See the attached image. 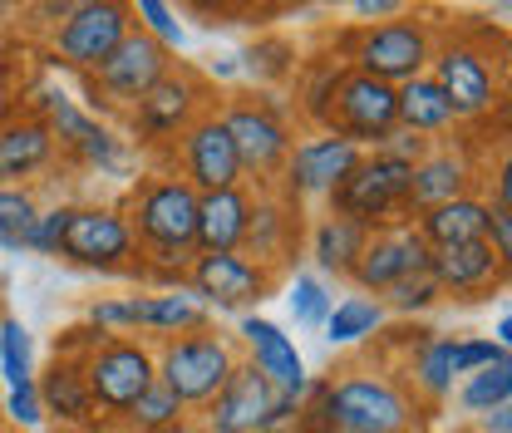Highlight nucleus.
Masks as SVG:
<instances>
[{"label":"nucleus","mask_w":512,"mask_h":433,"mask_svg":"<svg viewBox=\"0 0 512 433\" xmlns=\"http://www.w3.org/2000/svg\"><path fill=\"white\" fill-rule=\"evenodd\" d=\"M237 360H242L237 345L217 325H202V330H188V335H168L153 350L158 384H168L188 409H202L227 384V374L237 370Z\"/></svg>","instance_id":"nucleus-1"},{"label":"nucleus","mask_w":512,"mask_h":433,"mask_svg":"<svg viewBox=\"0 0 512 433\" xmlns=\"http://www.w3.org/2000/svg\"><path fill=\"white\" fill-rule=\"evenodd\" d=\"M330 424L335 433H414L419 404L384 374L345 370L340 379H330Z\"/></svg>","instance_id":"nucleus-2"},{"label":"nucleus","mask_w":512,"mask_h":433,"mask_svg":"<svg viewBox=\"0 0 512 433\" xmlns=\"http://www.w3.org/2000/svg\"><path fill=\"white\" fill-rule=\"evenodd\" d=\"M296 404L301 399L281 394L266 374H256L247 360H237V370L227 374V384L197 414H202V424L212 433H271L296 419Z\"/></svg>","instance_id":"nucleus-3"},{"label":"nucleus","mask_w":512,"mask_h":433,"mask_svg":"<svg viewBox=\"0 0 512 433\" xmlns=\"http://www.w3.org/2000/svg\"><path fill=\"white\" fill-rule=\"evenodd\" d=\"M79 365H84V384L94 394L99 419H109V424H119L128 404L158 379L153 345L138 340V335H104Z\"/></svg>","instance_id":"nucleus-4"},{"label":"nucleus","mask_w":512,"mask_h":433,"mask_svg":"<svg viewBox=\"0 0 512 433\" xmlns=\"http://www.w3.org/2000/svg\"><path fill=\"white\" fill-rule=\"evenodd\" d=\"M124 217L133 227V237H138V251L192 247V237H197V192L178 173H153V178H143L133 187Z\"/></svg>","instance_id":"nucleus-5"},{"label":"nucleus","mask_w":512,"mask_h":433,"mask_svg":"<svg viewBox=\"0 0 512 433\" xmlns=\"http://www.w3.org/2000/svg\"><path fill=\"white\" fill-rule=\"evenodd\" d=\"M60 261L99 271V276H138L143 251H138L124 207H74L60 242Z\"/></svg>","instance_id":"nucleus-6"},{"label":"nucleus","mask_w":512,"mask_h":433,"mask_svg":"<svg viewBox=\"0 0 512 433\" xmlns=\"http://www.w3.org/2000/svg\"><path fill=\"white\" fill-rule=\"evenodd\" d=\"M222 124L232 133V148H237V163H242V178H252L256 192L261 187H276L281 168H286V153H291V124L281 119V104L266 94V99H232L222 109Z\"/></svg>","instance_id":"nucleus-7"},{"label":"nucleus","mask_w":512,"mask_h":433,"mask_svg":"<svg viewBox=\"0 0 512 433\" xmlns=\"http://www.w3.org/2000/svg\"><path fill=\"white\" fill-rule=\"evenodd\" d=\"M409 163H394L384 153H365L360 168L330 192V212L360 222V227H389V222H409Z\"/></svg>","instance_id":"nucleus-8"},{"label":"nucleus","mask_w":512,"mask_h":433,"mask_svg":"<svg viewBox=\"0 0 512 433\" xmlns=\"http://www.w3.org/2000/svg\"><path fill=\"white\" fill-rule=\"evenodd\" d=\"M429 79L444 89V99L453 104L458 124H478L503 104V84H498V64L488 60V50L468 45V40H448L434 45L429 60Z\"/></svg>","instance_id":"nucleus-9"},{"label":"nucleus","mask_w":512,"mask_h":433,"mask_svg":"<svg viewBox=\"0 0 512 433\" xmlns=\"http://www.w3.org/2000/svg\"><path fill=\"white\" fill-rule=\"evenodd\" d=\"M350 60L360 74L370 79H384V84H404V79H419L429 74V60H434V35L424 20H375L355 35V50Z\"/></svg>","instance_id":"nucleus-10"},{"label":"nucleus","mask_w":512,"mask_h":433,"mask_svg":"<svg viewBox=\"0 0 512 433\" xmlns=\"http://www.w3.org/2000/svg\"><path fill=\"white\" fill-rule=\"evenodd\" d=\"M276 286V271H266L261 261L242 251H197L188 266V291L207 310H227V315H252Z\"/></svg>","instance_id":"nucleus-11"},{"label":"nucleus","mask_w":512,"mask_h":433,"mask_svg":"<svg viewBox=\"0 0 512 433\" xmlns=\"http://www.w3.org/2000/svg\"><path fill=\"white\" fill-rule=\"evenodd\" d=\"M360 158H365L360 143H350V138L320 128L316 138L291 143L286 168H281V197H291L296 207H301V202H316V197L330 202V192L360 168Z\"/></svg>","instance_id":"nucleus-12"},{"label":"nucleus","mask_w":512,"mask_h":433,"mask_svg":"<svg viewBox=\"0 0 512 433\" xmlns=\"http://www.w3.org/2000/svg\"><path fill=\"white\" fill-rule=\"evenodd\" d=\"M394 104H399V99H394V84L370 79V74H360V69H345L340 84H335L325 128L340 133V138H350V143H360V148L370 153V148H380L384 138L399 128Z\"/></svg>","instance_id":"nucleus-13"},{"label":"nucleus","mask_w":512,"mask_h":433,"mask_svg":"<svg viewBox=\"0 0 512 433\" xmlns=\"http://www.w3.org/2000/svg\"><path fill=\"white\" fill-rule=\"evenodd\" d=\"M128 30H133V10H128V0H84L60 30L50 35V50H55V60L69 64V69L94 74L99 64L124 45Z\"/></svg>","instance_id":"nucleus-14"},{"label":"nucleus","mask_w":512,"mask_h":433,"mask_svg":"<svg viewBox=\"0 0 512 433\" xmlns=\"http://www.w3.org/2000/svg\"><path fill=\"white\" fill-rule=\"evenodd\" d=\"M50 133H55V143H60L69 158H79L84 168H99V173H124L128 168V148L124 138H114L109 128L99 124V119H89L69 94H55V89H45L40 94V109H35Z\"/></svg>","instance_id":"nucleus-15"},{"label":"nucleus","mask_w":512,"mask_h":433,"mask_svg":"<svg viewBox=\"0 0 512 433\" xmlns=\"http://www.w3.org/2000/svg\"><path fill=\"white\" fill-rule=\"evenodd\" d=\"M168 69H173V50H168V45H158V40L143 35V30H128L124 45L89 74V84H94L99 99L133 109V104H138V99L168 74Z\"/></svg>","instance_id":"nucleus-16"},{"label":"nucleus","mask_w":512,"mask_h":433,"mask_svg":"<svg viewBox=\"0 0 512 433\" xmlns=\"http://www.w3.org/2000/svg\"><path fill=\"white\" fill-rule=\"evenodd\" d=\"M178 178L192 192H217V187L242 183V163H237L232 133H227L217 109L183 128V138H178Z\"/></svg>","instance_id":"nucleus-17"},{"label":"nucleus","mask_w":512,"mask_h":433,"mask_svg":"<svg viewBox=\"0 0 512 433\" xmlns=\"http://www.w3.org/2000/svg\"><path fill=\"white\" fill-rule=\"evenodd\" d=\"M202 84H197V74L188 69H168L133 109H128V124L138 133V143H163V138H183V128L192 119H202L207 109H202Z\"/></svg>","instance_id":"nucleus-18"},{"label":"nucleus","mask_w":512,"mask_h":433,"mask_svg":"<svg viewBox=\"0 0 512 433\" xmlns=\"http://www.w3.org/2000/svg\"><path fill=\"white\" fill-rule=\"evenodd\" d=\"M414 271H429L424 237L414 232V222H389V227H375V232H370V242L360 251L350 281H355V291L380 296V291H389L394 281H404V276H414Z\"/></svg>","instance_id":"nucleus-19"},{"label":"nucleus","mask_w":512,"mask_h":433,"mask_svg":"<svg viewBox=\"0 0 512 433\" xmlns=\"http://www.w3.org/2000/svg\"><path fill=\"white\" fill-rule=\"evenodd\" d=\"M508 266V256H498L488 242H458V247L429 251V271H434L439 291L453 301H483V296L503 291Z\"/></svg>","instance_id":"nucleus-20"},{"label":"nucleus","mask_w":512,"mask_h":433,"mask_svg":"<svg viewBox=\"0 0 512 433\" xmlns=\"http://www.w3.org/2000/svg\"><path fill=\"white\" fill-rule=\"evenodd\" d=\"M237 335H242L247 365H252L256 374H266V379H271L281 394H291V399H301V394H306V384H311L306 360H301L296 340H291L276 320H266V315H242Z\"/></svg>","instance_id":"nucleus-21"},{"label":"nucleus","mask_w":512,"mask_h":433,"mask_svg":"<svg viewBox=\"0 0 512 433\" xmlns=\"http://www.w3.org/2000/svg\"><path fill=\"white\" fill-rule=\"evenodd\" d=\"M301 242V207L291 197H281L276 187H261L252 202V222H247V242L242 256L261 261L266 271H276Z\"/></svg>","instance_id":"nucleus-22"},{"label":"nucleus","mask_w":512,"mask_h":433,"mask_svg":"<svg viewBox=\"0 0 512 433\" xmlns=\"http://www.w3.org/2000/svg\"><path fill=\"white\" fill-rule=\"evenodd\" d=\"M35 389H40V404H45V419H55V429L64 433H84L99 419L94 409V394L84 384V365L69 360V355H55L45 370H35Z\"/></svg>","instance_id":"nucleus-23"},{"label":"nucleus","mask_w":512,"mask_h":433,"mask_svg":"<svg viewBox=\"0 0 512 433\" xmlns=\"http://www.w3.org/2000/svg\"><path fill=\"white\" fill-rule=\"evenodd\" d=\"M55 153H60V143L35 109L5 119L0 124V187H20L25 178L45 173L55 163Z\"/></svg>","instance_id":"nucleus-24"},{"label":"nucleus","mask_w":512,"mask_h":433,"mask_svg":"<svg viewBox=\"0 0 512 433\" xmlns=\"http://www.w3.org/2000/svg\"><path fill=\"white\" fill-rule=\"evenodd\" d=\"M252 187H217V192H197V251H242L247 242V222H252Z\"/></svg>","instance_id":"nucleus-25"},{"label":"nucleus","mask_w":512,"mask_h":433,"mask_svg":"<svg viewBox=\"0 0 512 433\" xmlns=\"http://www.w3.org/2000/svg\"><path fill=\"white\" fill-rule=\"evenodd\" d=\"M473 192V163L468 153L458 148H429L424 163H414L409 173V222L439 202H453V197H468Z\"/></svg>","instance_id":"nucleus-26"},{"label":"nucleus","mask_w":512,"mask_h":433,"mask_svg":"<svg viewBox=\"0 0 512 433\" xmlns=\"http://www.w3.org/2000/svg\"><path fill=\"white\" fill-rule=\"evenodd\" d=\"M488 197H453V202H439L429 212L414 217V232L424 237V247L439 251V247H458V242H483L488 232Z\"/></svg>","instance_id":"nucleus-27"},{"label":"nucleus","mask_w":512,"mask_h":433,"mask_svg":"<svg viewBox=\"0 0 512 433\" xmlns=\"http://www.w3.org/2000/svg\"><path fill=\"white\" fill-rule=\"evenodd\" d=\"M404 374H409V389H414L424 404H444L448 394H453V384H458V374H453V335L424 330V335L409 345Z\"/></svg>","instance_id":"nucleus-28"},{"label":"nucleus","mask_w":512,"mask_h":433,"mask_svg":"<svg viewBox=\"0 0 512 433\" xmlns=\"http://www.w3.org/2000/svg\"><path fill=\"white\" fill-rule=\"evenodd\" d=\"M394 114H399V128H409V133H419V138H439L448 128H458L453 119V104L444 99V89L429 79V74H419V79H404L399 89H394Z\"/></svg>","instance_id":"nucleus-29"},{"label":"nucleus","mask_w":512,"mask_h":433,"mask_svg":"<svg viewBox=\"0 0 512 433\" xmlns=\"http://www.w3.org/2000/svg\"><path fill=\"white\" fill-rule=\"evenodd\" d=\"M365 242H370V227H360V222H350L340 212H325L316 227H311V256H316V266L325 276H340V281H350Z\"/></svg>","instance_id":"nucleus-30"},{"label":"nucleus","mask_w":512,"mask_h":433,"mask_svg":"<svg viewBox=\"0 0 512 433\" xmlns=\"http://www.w3.org/2000/svg\"><path fill=\"white\" fill-rule=\"evenodd\" d=\"M384 315L389 310L375 301V296H365V291H355V296H345V301H335L330 315H325V340L330 345H365V340H375L384 325Z\"/></svg>","instance_id":"nucleus-31"},{"label":"nucleus","mask_w":512,"mask_h":433,"mask_svg":"<svg viewBox=\"0 0 512 433\" xmlns=\"http://www.w3.org/2000/svg\"><path fill=\"white\" fill-rule=\"evenodd\" d=\"M188 419V404L168 389V384H148L133 404L124 409V419H119V429L124 433H168L173 424H183Z\"/></svg>","instance_id":"nucleus-32"},{"label":"nucleus","mask_w":512,"mask_h":433,"mask_svg":"<svg viewBox=\"0 0 512 433\" xmlns=\"http://www.w3.org/2000/svg\"><path fill=\"white\" fill-rule=\"evenodd\" d=\"M453 394H458V409L473 414V419L488 414V409H498V404H512V355L498 360V365H483V370L463 374L453 384Z\"/></svg>","instance_id":"nucleus-33"},{"label":"nucleus","mask_w":512,"mask_h":433,"mask_svg":"<svg viewBox=\"0 0 512 433\" xmlns=\"http://www.w3.org/2000/svg\"><path fill=\"white\" fill-rule=\"evenodd\" d=\"M35 217H40V202H35L30 183L0 187V251H5V256H20V251H30Z\"/></svg>","instance_id":"nucleus-34"},{"label":"nucleus","mask_w":512,"mask_h":433,"mask_svg":"<svg viewBox=\"0 0 512 433\" xmlns=\"http://www.w3.org/2000/svg\"><path fill=\"white\" fill-rule=\"evenodd\" d=\"M340 74H345V64H330V60H320V64H306L301 74H296V109L311 119V124L325 128V119H330V99H335V84H340Z\"/></svg>","instance_id":"nucleus-35"},{"label":"nucleus","mask_w":512,"mask_h":433,"mask_svg":"<svg viewBox=\"0 0 512 433\" xmlns=\"http://www.w3.org/2000/svg\"><path fill=\"white\" fill-rule=\"evenodd\" d=\"M0 379H5V389L35 379V340L15 315H0Z\"/></svg>","instance_id":"nucleus-36"},{"label":"nucleus","mask_w":512,"mask_h":433,"mask_svg":"<svg viewBox=\"0 0 512 433\" xmlns=\"http://www.w3.org/2000/svg\"><path fill=\"white\" fill-rule=\"evenodd\" d=\"M375 301H380L384 310H394V315H424V310H434L444 301V291H439L434 271H414V276L394 281L389 291H380Z\"/></svg>","instance_id":"nucleus-37"},{"label":"nucleus","mask_w":512,"mask_h":433,"mask_svg":"<svg viewBox=\"0 0 512 433\" xmlns=\"http://www.w3.org/2000/svg\"><path fill=\"white\" fill-rule=\"evenodd\" d=\"M286 301H291V315H296V325H301V330H320V325H325V315H330V306H335L330 286H325L320 276H311V271L291 281V296H286Z\"/></svg>","instance_id":"nucleus-38"},{"label":"nucleus","mask_w":512,"mask_h":433,"mask_svg":"<svg viewBox=\"0 0 512 433\" xmlns=\"http://www.w3.org/2000/svg\"><path fill=\"white\" fill-rule=\"evenodd\" d=\"M128 10L138 15V30H143V35H153L158 45L178 50V45L188 40V35H183V25H178L173 0H128Z\"/></svg>","instance_id":"nucleus-39"},{"label":"nucleus","mask_w":512,"mask_h":433,"mask_svg":"<svg viewBox=\"0 0 512 433\" xmlns=\"http://www.w3.org/2000/svg\"><path fill=\"white\" fill-rule=\"evenodd\" d=\"M0 414H5V429L15 433H30L45 424V404H40V389H35V379H25V384H10L5 389V404H0Z\"/></svg>","instance_id":"nucleus-40"},{"label":"nucleus","mask_w":512,"mask_h":433,"mask_svg":"<svg viewBox=\"0 0 512 433\" xmlns=\"http://www.w3.org/2000/svg\"><path fill=\"white\" fill-rule=\"evenodd\" d=\"M508 355L512 350L493 345L488 335H453V374H458V379L483 370V365H498V360H508Z\"/></svg>","instance_id":"nucleus-41"},{"label":"nucleus","mask_w":512,"mask_h":433,"mask_svg":"<svg viewBox=\"0 0 512 433\" xmlns=\"http://www.w3.org/2000/svg\"><path fill=\"white\" fill-rule=\"evenodd\" d=\"M74 207H79V202H60V207H40V217H35V232H30V251H40V256H60L64 227H69Z\"/></svg>","instance_id":"nucleus-42"},{"label":"nucleus","mask_w":512,"mask_h":433,"mask_svg":"<svg viewBox=\"0 0 512 433\" xmlns=\"http://www.w3.org/2000/svg\"><path fill=\"white\" fill-rule=\"evenodd\" d=\"M429 148H434L429 138H419V133H409V128H394L375 153H384V158H394V163H409V168H414V163H424V158H429Z\"/></svg>","instance_id":"nucleus-43"},{"label":"nucleus","mask_w":512,"mask_h":433,"mask_svg":"<svg viewBox=\"0 0 512 433\" xmlns=\"http://www.w3.org/2000/svg\"><path fill=\"white\" fill-rule=\"evenodd\" d=\"M483 242L498 251V256H508L512 261V207H493V212H488V232H483Z\"/></svg>","instance_id":"nucleus-44"},{"label":"nucleus","mask_w":512,"mask_h":433,"mask_svg":"<svg viewBox=\"0 0 512 433\" xmlns=\"http://www.w3.org/2000/svg\"><path fill=\"white\" fill-rule=\"evenodd\" d=\"M350 10L360 15V20H389V15H399L404 10V0H350Z\"/></svg>","instance_id":"nucleus-45"},{"label":"nucleus","mask_w":512,"mask_h":433,"mask_svg":"<svg viewBox=\"0 0 512 433\" xmlns=\"http://www.w3.org/2000/svg\"><path fill=\"white\" fill-rule=\"evenodd\" d=\"M473 433H512V404H498V409L478 414V429Z\"/></svg>","instance_id":"nucleus-46"},{"label":"nucleus","mask_w":512,"mask_h":433,"mask_svg":"<svg viewBox=\"0 0 512 433\" xmlns=\"http://www.w3.org/2000/svg\"><path fill=\"white\" fill-rule=\"evenodd\" d=\"M192 15H207V25H217V15H227L232 10V0H183Z\"/></svg>","instance_id":"nucleus-47"},{"label":"nucleus","mask_w":512,"mask_h":433,"mask_svg":"<svg viewBox=\"0 0 512 433\" xmlns=\"http://www.w3.org/2000/svg\"><path fill=\"white\" fill-rule=\"evenodd\" d=\"M493 345H503V350H512V310H503L498 315V325H493V335H488Z\"/></svg>","instance_id":"nucleus-48"},{"label":"nucleus","mask_w":512,"mask_h":433,"mask_svg":"<svg viewBox=\"0 0 512 433\" xmlns=\"http://www.w3.org/2000/svg\"><path fill=\"white\" fill-rule=\"evenodd\" d=\"M15 114H20V99H15V89L0 79V124H5V119H15Z\"/></svg>","instance_id":"nucleus-49"},{"label":"nucleus","mask_w":512,"mask_h":433,"mask_svg":"<svg viewBox=\"0 0 512 433\" xmlns=\"http://www.w3.org/2000/svg\"><path fill=\"white\" fill-rule=\"evenodd\" d=\"M168 433H212V429H207L202 419H183V424H173V429H168Z\"/></svg>","instance_id":"nucleus-50"},{"label":"nucleus","mask_w":512,"mask_h":433,"mask_svg":"<svg viewBox=\"0 0 512 433\" xmlns=\"http://www.w3.org/2000/svg\"><path fill=\"white\" fill-rule=\"evenodd\" d=\"M84 433H119L114 424H94V429H84Z\"/></svg>","instance_id":"nucleus-51"},{"label":"nucleus","mask_w":512,"mask_h":433,"mask_svg":"<svg viewBox=\"0 0 512 433\" xmlns=\"http://www.w3.org/2000/svg\"><path fill=\"white\" fill-rule=\"evenodd\" d=\"M271 433H291V424H281V429H271Z\"/></svg>","instance_id":"nucleus-52"},{"label":"nucleus","mask_w":512,"mask_h":433,"mask_svg":"<svg viewBox=\"0 0 512 433\" xmlns=\"http://www.w3.org/2000/svg\"><path fill=\"white\" fill-rule=\"evenodd\" d=\"M0 433H5V414H0Z\"/></svg>","instance_id":"nucleus-53"},{"label":"nucleus","mask_w":512,"mask_h":433,"mask_svg":"<svg viewBox=\"0 0 512 433\" xmlns=\"http://www.w3.org/2000/svg\"><path fill=\"white\" fill-rule=\"evenodd\" d=\"M5 433H15V429H5Z\"/></svg>","instance_id":"nucleus-54"},{"label":"nucleus","mask_w":512,"mask_h":433,"mask_svg":"<svg viewBox=\"0 0 512 433\" xmlns=\"http://www.w3.org/2000/svg\"><path fill=\"white\" fill-rule=\"evenodd\" d=\"M463 433H468V429H463Z\"/></svg>","instance_id":"nucleus-55"}]
</instances>
